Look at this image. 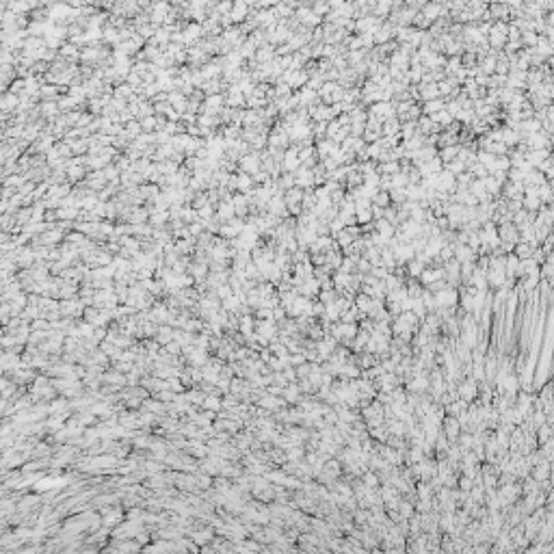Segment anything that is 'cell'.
Wrapping results in <instances>:
<instances>
[{
  "label": "cell",
  "mask_w": 554,
  "mask_h": 554,
  "mask_svg": "<svg viewBox=\"0 0 554 554\" xmlns=\"http://www.w3.org/2000/svg\"><path fill=\"white\" fill-rule=\"evenodd\" d=\"M457 396L461 398V401L468 403V405H470L472 401H476V398H478V381H474L472 377L459 381L457 383Z\"/></svg>",
  "instance_id": "6da1fadb"
},
{
  "label": "cell",
  "mask_w": 554,
  "mask_h": 554,
  "mask_svg": "<svg viewBox=\"0 0 554 554\" xmlns=\"http://www.w3.org/2000/svg\"><path fill=\"white\" fill-rule=\"evenodd\" d=\"M442 433L446 435L450 444H455V442L459 440V435L463 433V427H461V422H459L455 416H446V418L442 420Z\"/></svg>",
  "instance_id": "7a4b0ae2"
},
{
  "label": "cell",
  "mask_w": 554,
  "mask_h": 554,
  "mask_svg": "<svg viewBox=\"0 0 554 554\" xmlns=\"http://www.w3.org/2000/svg\"><path fill=\"white\" fill-rule=\"evenodd\" d=\"M368 115L370 117H377L379 121H388L392 117H396V111H394V102H377L368 107Z\"/></svg>",
  "instance_id": "3957f363"
},
{
  "label": "cell",
  "mask_w": 554,
  "mask_h": 554,
  "mask_svg": "<svg viewBox=\"0 0 554 554\" xmlns=\"http://www.w3.org/2000/svg\"><path fill=\"white\" fill-rule=\"evenodd\" d=\"M299 152H301V147L299 145H290L288 149H286V156H284V173H295L299 171V167H301V160H299Z\"/></svg>",
  "instance_id": "277c9868"
},
{
  "label": "cell",
  "mask_w": 554,
  "mask_h": 554,
  "mask_svg": "<svg viewBox=\"0 0 554 554\" xmlns=\"http://www.w3.org/2000/svg\"><path fill=\"white\" fill-rule=\"evenodd\" d=\"M260 169H262V160H260L258 154H247V156H242L240 163H238V171L249 173V176L258 173Z\"/></svg>",
  "instance_id": "5b68a950"
},
{
  "label": "cell",
  "mask_w": 554,
  "mask_h": 554,
  "mask_svg": "<svg viewBox=\"0 0 554 554\" xmlns=\"http://www.w3.org/2000/svg\"><path fill=\"white\" fill-rule=\"evenodd\" d=\"M314 147H316V154H319V160H321V163H323V160H327V158H333L335 152L340 149V145H335L332 139H321V141H316Z\"/></svg>",
  "instance_id": "8992f818"
},
{
  "label": "cell",
  "mask_w": 554,
  "mask_h": 554,
  "mask_svg": "<svg viewBox=\"0 0 554 554\" xmlns=\"http://www.w3.org/2000/svg\"><path fill=\"white\" fill-rule=\"evenodd\" d=\"M498 236H500L502 242H509V245H518L520 242V229L513 225V223H502L498 225Z\"/></svg>",
  "instance_id": "52a82bcc"
},
{
  "label": "cell",
  "mask_w": 554,
  "mask_h": 554,
  "mask_svg": "<svg viewBox=\"0 0 554 554\" xmlns=\"http://www.w3.org/2000/svg\"><path fill=\"white\" fill-rule=\"evenodd\" d=\"M249 15H251V4H249V2H242V0L234 2V9H232V13H229V17H232V22H234V26H240L242 22H247Z\"/></svg>",
  "instance_id": "ba28073f"
},
{
  "label": "cell",
  "mask_w": 554,
  "mask_h": 554,
  "mask_svg": "<svg viewBox=\"0 0 554 554\" xmlns=\"http://www.w3.org/2000/svg\"><path fill=\"white\" fill-rule=\"evenodd\" d=\"M299 295L301 297H306V299H319V295H321V282L316 277H310V279H306V282H303L301 286H299Z\"/></svg>",
  "instance_id": "9c48e42d"
},
{
  "label": "cell",
  "mask_w": 554,
  "mask_h": 554,
  "mask_svg": "<svg viewBox=\"0 0 554 554\" xmlns=\"http://www.w3.org/2000/svg\"><path fill=\"white\" fill-rule=\"evenodd\" d=\"M295 182H297L299 189H303V191H308V189H316V186H314V171L306 169L303 165L299 167V171H295Z\"/></svg>",
  "instance_id": "30bf717a"
},
{
  "label": "cell",
  "mask_w": 554,
  "mask_h": 554,
  "mask_svg": "<svg viewBox=\"0 0 554 554\" xmlns=\"http://www.w3.org/2000/svg\"><path fill=\"white\" fill-rule=\"evenodd\" d=\"M225 107L227 109H247V98L236 89V87H229L225 93Z\"/></svg>",
  "instance_id": "8fae6325"
},
{
  "label": "cell",
  "mask_w": 554,
  "mask_h": 554,
  "mask_svg": "<svg viewBox=\"0 0 554 554\" xmlns=\"http://www.w3.org/2000/svg\"><path fill=\"white\" fill-rule=\"evenodd\" d=\"M17 109H20V96H13L11 91L2 93V100H0V111L7 115H15Z\"/></svg>",
  "instance_id": "7c38bea8"
},
{
  "label": "cell",
  "mask_w": 554,
  "mask_h": 554,
  "mask_svg": "<svg viewBox=\"0 0 554 554\" xmlns=\"http://www.w3.org/2000/svg\"><path fill=\"white\" fill-rule=\"evenodd\" d=\"M232 204H234L236 217H238V219H247L249 217V197L245 195V193H234Z\"/></svg>",
  "instance_id": "4fadbf2b"
},
{
  "label": "cell",
  "mask_w": 554,
  "mask_h": 554,
  "mask_svg": "<svg viewBox=\"0 0 554 554\" xmlns=\"http://www.w3.org/2000/svg\"><path fill=\"white\" fill-rule=\"evenodd\" d=\"M303 195H306V191L299 189V186H295V189L286 191L284 193V202H286V208L292 210L297 206H303Z\"/></svg>",
  "instance_id": "5bb4252c"
},
{
  "label": "cell",
  "mask_w": 554,
  "mask_h": 554,
  "mask_svg": "<svg viewBox=\"0 0 554 554\" xmlns=\"http://www.w3.org/2000/svg\"><path fill=\"white\" fill-rule=\"evenodd\" d=\"M282 398L288 403V405H299V403L303 401V392H301V388H299V383H290L288 388H284Z\"/></svg>",
  "instance_id": "9a60e30c"
},
{
  "label": "cell",
  "mask_w": 554,
  "mask_h": 554,
  "mask_svg": "<svg viewBox=\"0 0 554 554\" xmlns=\"http://www.w3.org/2000/svg\"><path fill=\"white\" fill-rule=\"evenodd\" d=\"M446 109V100L444 98H438V100H431V102H422V115L427 117H433L442 113Z\"/></svg>",
  "instance_id": "2e32d148"
},
{
  "label": "cell",
  "mask_w": 554,
  "mask_h": 554,
  "mask_svg": "<svg viewBox=\"0 0 554 554\" xmlns=\"http://www.w3.org/2000/svg\"><path fill=\"white\" fill-rule=\"evenodd\" d=\"M420 89V102H431V100H438L440 96V89H438V83H429V85H418Z\"/></svg>",
  "instance_id": "e0dca14e"
},
{
  "label": "cell",
  "mask_w": 554,
  "mask_h": 554,
  "mask_svg": "<svg viewBox=\"0 0 554 554\" xmlns=\"http://www.w3.org/2000/svg\"><path fill=\"white\" fill-rule=\"evenodd\" d=\"M217 217H219L221 223H227L236 219V210H234V204L232 202H221L219 206H217Z\"/></svg>",
  "instance_id": "ac0fdd59"
},
{
  "label": "cell",
  "mask_w": 554,
  "mask_h": 554,
  "mask_svg": "<svg viewBox=\"0 0 554 554\" xmlns=\"http://www.w3.org/2000/svg\"><path fill=\"white\" fill-rule=\"evenodd\" d=\"M154 340H156L160 346L171 344V342L176 340V329L169 327V325H160V329H158V333H156V338H154Z\"/></svg>",
  "instance_id": "d6986e66"
},
{
  "label": "cell",
  "mask_w": 554,
  "mask_h": 554,
  "mask_svg": "<svg viewBox=\"0 0 554 554\" xmlns=\"http://www.w3.org/2000/svg\"><path fill=\"white\" fill-rule=\"evenodd\" d=\"M459 152H461V145H452V147H444V149H440V152H438V156H440V160H442V163H444V167H446V165H450L452 160H457Z\"/></svg>",
  "instance_id": "ffe728a7"
},
{
  "label": "cell",
  "mask_w": 554,
  "mask_h": 554,
  "mask_svg": "<svg viewBox=\"0 0 554 554\" xmlns=\"http://www.w3.org/2000/svg\"><path fill=\"white\" fill-rule=\"evenodd\" d=\"M539 247H533L531 242H524V240H520L518 245H515V256H518L520 260H528V258H533L535 256V251H537Z\"/></svg>",
  "instance_id": "44dd1931"
},
{
  "label": "cell",
  "mask_w": 554,
  "mask_h": 554,
  "mask_svg": "<svg viewBox=\"0 0 554 554\" xmlns=\"http://www.w3.org/2000/svg\"><path fill=\"white\" fill-rule=\"evenodd\" d=\"M405 269H407V277H412V279H418L422 273H425V269H427V264L425 262H420L418 258H414V260H409V262L405 264Z\"/></svg>",
  "instance_id": "7402d4cb"
},
{
  "label": "cell",
  "mask_w": 554,
  "mask_h": 554,
  "mask_svg": "<svg viewBox=\"0 0 554 554\" xmlns=\"http://www.w3.org/2000/svg\"><path fill=\"white\" fill-rule=\"evenodd\" d=\"M550 474H552V468H550V463H548L546 459L539 465H535V470H533V478L537 483H546V478L550 476Z\"/></svg>",
  "instance_id": "603a6c76"
},
{
  "label": "cell",
  "mask_w": 554,
  "mask_h": 554,
  "mask_svg": "<svg viewBox=\"0 0 554 554\" xmlns=\"http://www.w3.org/2000/svg\"><path fill=\"white\" fill-rule=\"evenodd\" d=\"M401 126L403 123L398 121V117H392V119L383 121V136H398L401 134Z\"/></svg>",
  "instance_id": "cb8c5ba5"
},
{
  "label": "cell",
  "mask_w": 554,
  "mask_h": 554,
  "mask_svg": "<svg viewBox=\"0 0 554 554\" xmlns=\"http://www.w3.org/2000/svg\"><path fill=\"white\" fill-rule=\"evenodd\" d=\"M100 314H102V310L96 308V306H91V308H87V310H85L83 321H85V323H89V325H93V327H98V325H100Z\"/></svg>",
  "instance_id": "d4e9b609"
},
{
  "label": "cell",
  "mask_w": 554,
  "mask_h": 554,
  "mask_svg": "<svg viewBox=\"0 0 554 554\" xmlns=\"http://www.w3.org/2000/svg\"><path fill=\"white\" fill-rule=\"evenodd\" d=\"M191 537H193V544H197V546L204 548L206 544H210V541H213V531H210V528H204V531L193 533Z\"/></svg>",
  "instance_id": "484cf974"
},
{
  "label": "cell",
  "mask_w": 554,
  "mask_h": 554,
  "mask_svg": "<svg viewBox=\"0 0 554 554\" xmlns=\"http://www.w3.org/2000/svg\"><path fill=\"white\" fill-rule=\"evenodd\" d=\"M204 409L206 412H213V414H219L223 409V398L219 396H206V401H204Z\"/></svg>",
  "instance_id": "4316f807"
},
{
  "label": "cell",
  "mask_w": 554,
  "mask_h": 554,
  "mask_svg": "<svg viewBox=\"0 0 554 554\" xmlns=\"http://www.w3.org/2000/svg\"><path fill=\"white\" fill-rule=\"evenodd\" d=\"M422 76H425V67H422V65H412V67H409V72H407L409 85H420Z\"/></svg>",
  "instance_id": "83f0119b"
},
{
  "label": "cell",
  "mask_w": 554,
  "mask_h": 554,
  "mask_svg": "<svg viewBox=\"0 0 554 554\" xmlns=\"http://www.w3.org/2000/svg\"><path fill=\"white\" fill-rule=\"evenodd\" d=\"M338 297H340V292L338 290H321V295H319V301L323 303V306H333L335 301H338Z\"/></svg>",
  "instance_id": "f1b7e54d"
},
{
  "label": "cell",
  "mask_w": 554,
  "mask_h": 554,
  "mask_svg": "<svg viewBox=\"0 0 554 554\" xmlns=\"http://www.w3.org/2000/svg\"><path fill=\"white\" fill-rule=\"evenodd\" d=\"M180 219H182L184 225H193V223L199 221V213H197V210L193 208V206H184L182 217H180Z\"/></svg>",
  "instance_id": "f546056e"
},
{
  "label": "cell",
  "mask_w": 554,
  "mask_h": 554,
  "mask_svg": "<svg viewBox=\"0 0 554 554\" xmlns=\"http://www.w3.org/2000/svg\"><path fill=\"white\" fill-rule=\"evenodd\" d=\"M277 186H279V189H282L284 193L290 191V189H295V186H297V182H295V173H282V176H279V180H277Z\"/></svg>",
  "instance_id": "4dcf8cb0"
},
{
  "label": "cell",
  "mask_w": 554,
  "mask_h": 554,
  "mask_svg": "<svg viewBox=\"0 0 554 554\" xmlns=\"http://www.w3.org/2000/svg\"><path fill=\"white\" fill-rule=\"evenodd\" d=\"M390 199H392V206H403L405 202H409L405 189H392L390 191Z\"/></svg>",
  "instance_id": "1f68e13d"
},
{
  "label": "cell",
  "mask_w": 554,
  "mask_h": 554,
  "mask_svg": "<svg viewBox=\"0 0 554 554\" xmlns=\"http://www.w3.org/2000/svg\"><path fill=\"white\" fill-rule=\"evenodd\" d=\"M141 128H143V134H154V132H156V130H158V119H156V115L141 119Z\"/></svg>",
  "instance_id": "d6a6232c"
},
{
  "label": "cell",
  "mask_w": 554,
  "mask_h": 554,
  "mask_svg": "<svg viewBox=\"0 0 554 554\" xmlns=\"http://www.w3.org/2000/svg\"><path fill=\"white\" fill-rule=\"evenodd\" d=\"M59 93L61 91H59L57 85H43L39 96H41V100H59Z\"/></svg>",
  "instance_id": "836d02e7"
},
{
  "label": "cell",
  "mask_w": 554,
  "mask_h": 554,
  "mask_svg": "<svg viewBox=\"0 0 554 554\" xmlns=\"http://www.w3.org/2000/svg\"><path fill=\"white\" fill-rule=\"evenodd\" d=\"M372 204H375V206H379V208H390V206H392L390 193H388V191H379L377 195H375V199H372Z\"/></svg>",
  "instance_id": "e575fe53"
},
{
  "label": "cell",
  "mask_w": 554,
  "mask_h": 554,
  "mask_svg": "<svg viewBox=\"0 0 554 554\" xmlns=\"http://www.w3.org/2000/svg\"><path fill=\"white\" fill-rule=\"evenodd\" d=\"M444 169H446V171H450L452 176L457 178V176H461V173H465V171H468V165H465V163H461V160L457 158V160H452L450 165H446Z\"/></svg>",
  "instance_id": "d590c367"
},
{
  "label": "cell",
  "mask_w": 554,
  "mask_h": 554,
  "mask_svg": "<svg viewBox=\"0 0 554 554\" xmlns=\"http://www.w3.org/2000/svg\"><path fill=\"white\" fill-rule=\"evenodd\" d=\"M362 481H364L366 487L377 489V487H379V483H381V476H379L377 472H366V474L362 476Z\"/></svg>",
  "instance_id": "8d00e7d4"
},
{
  "label": "cell",
  "mask_w": 554,
  "mask_h": 554,
  "mask_svg": "<svg viewBox=\"0 0 554 554\" xmlns=\"http://www.w3.org/2000/svg\"><path fill=\"white\" fill-rule=\"evenodd\" d=\"M30 329H33V332H52V323L48 319H37L30 323Z\"/></svg>",
  "instance_id": "74e56055"
},
{
  "label": "cell",
  "mask_w": 554,
  "mask_h": 554,
  "mask_svg": "<svg viewBox=\"0 0 554 554\" xmlns=\"http://www.w3.org/2000/svg\"><path fill=\"white\" fill-rule=\"evenodd\" d=\"M541 277L554 286V264L552 262H544V264H541Z\"/></svg>",
  "instance_id": "f35d334b"
},
{
  "label": "cell",
  "mask_w": 554,
  "mask_h": 554,
  "mask_svg": "<svg viewBox=\"0 0 554 554\" xmlns=\"http://www.w3.org/2000/svg\"><path fill=\"white\" fill-rule=\"evenodd\" d=\"M496 171H502V173L511 171V160H509V156H498L496 158Z\"/></svg>",
  "instance_id": "ab89813d"
},
{
  "label": "cell",
  "mask_w": 554,
  "mask_h": 554,
  "mask_svg": "<svg viewBox=\"0 0 554 554\" xmlns=\"http://www.w3.org/2000/svg\"><path fill=\"white\" fill-rule=\"evenodd\" d=\"M195 476H197V487H202V489H208L210 485L215 483V478H213V476L202 474V472H199V474H195Z\"/></svg>",
  "instance_id": "60d3db41"
},
{
  "label": "cell",
  "mask_w": 554,
  "mask_h": 554,
  "mask_svg": "<svg viewBox=\"0 0 554 554\" xmlns=\"http://www.w3.org/2000/svg\"><path fill=\"white\" fill-rule=\"evenodd\" d=\"M344 227H346V225H344V221H342L340 217H338V219H333L332 223H329V229H332V236H333V238H335V236H338Z\"/></svg>",
  "instance_id": "b9f144b4"
},
{
  "label": "cell",
  "mask_w": 554,
  "mask_h": 554,
  "mask_svg": "<svg viewBox=\"0 0 554 554\" xmlns=\"http://www.w3.org/2000/svg\"><path fill=\"white\" fill-rule=\"evenodd\" d=\"M340 130H342V126H340V121H338V119L329 121V123H327V139H333V136L338 134Z\"/></svg>",
  "instance_id": "7bdbcfd3"
},
{
  "label": "cell",
  "mask_w": 554,
  "mask_h": 554,
  "mask_svg": "<svg viewBox=\"0 0 554 554\" xmlns=\"http://www.w3.org/2000/svg\"><path fill=\"white\" fill-rule=\"evenodd\" d=\"M509 41H522V30L515 24H509Z\"/></svg>",
  "instance_id": "ee69618b"
}]
</instances>
